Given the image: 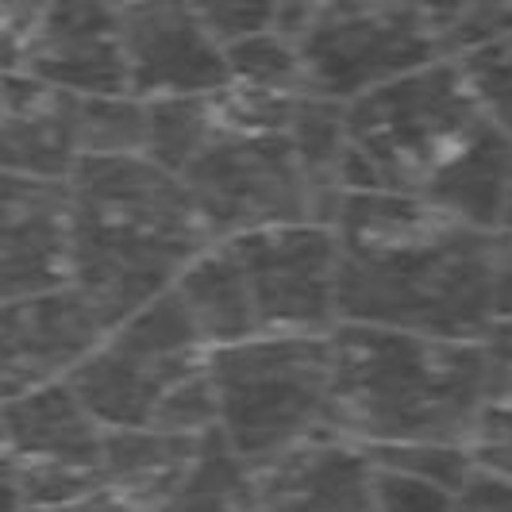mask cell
<instances>
[{
  "label": "cell",
  "mask_w": 512,
  "mask_h": 512,
  "mask_svg": "<svg viewBox=\"0 0 512 512\" xmlns=\"http://www.w3.org/2000/svg\"><path fill=\"white\" fill-rule=\"evenodd\" d=\"M339 235V324L482 339L497 320L493 235L447 220L412 193L347 189Z\"/></svg>",
  "instance_id": "obj_1"
},
{
  "label": "cell",
  "mask_w": 512,
  "mask_h": 512,
  "mask_svg": "<svg viewBox=\"0 0 512 512\" xmlns=\"http://www.w3.org/2000/svg\"><path fill=\"white\" fill-rule=\"evenodd\" d=\"M70 189V285L104 328L166 293L201 255L205 231L185 181L147 154H85Z\"/></svg>",
  "instance_id": "obj_2"
},
{
  "label": "cell",
  "mask_w": 512,
  "mask_h": 512,
  "mask_svg": "<svg viewBox=\"0 0 512 512\" xmlns=\"http://www.w3.org/2000/svg\"><path fill=\"white\" fill-rule=\"evenodd\" d=\"M486 405L478 339L335 324L328 428L359 447L470 443Z\"/></svg>",
  "instance_id": "obj_3"
},
{
  "label": "cell",
  "mask_w": 512,
  "mask_h": 512,
  "mask_svg": "<svg viewBox=\"0 0 512 512\" xmlns=\"http://www.w3.org/2000/svg\"><path fill=\"white\" fill-rule=\"evenodd\" d=\"M343 104V185L412 197L486 120L455 58H436Z\"/></svg>",
  "instance_id": "obj_4"
},
{
  "label": "cell",
  "mask_w": 512,
  "mask_h": 512,
  "mask_svg": "<svg viewBox=\"0 0 512 512\" xmlns=\"http://www.w3.org/2000/svg\"><path fill=\"white\" fill-rule=\"evenodd\" d=\"M220 432L251 470H266L332 432V332L274 335L208 351Z\"/></svg>",
  "instance_id": "obj_5"
},
{
  "label": "cell",
  "mask_w": 512,
  "mask_h": 512,
  "mask_svg": "<svg viewBox=\"0 0 512 512\" xmlns=\"http://www.w3.org/2000/svg\"><path fill=\"white\" fill-rule=\"evenodd\" d=\"M297 51L308 89L332 101L443 58L420 0H308Z\"/></svg>",
  "instance_id": "obj_6"
},
{
  "label": "cell",
  "mask_w": 512,
  "mask_h": 512,
  "mask_svg": "<svg viewBox=\"0 0 512 512\" xmlns=\"http://www.w3.org/2000/svg\"><path fill=\"white\" fill-rule=\"evenodd\" d=\"M181 181L212 243L247 231L316 220L308 178L285 135L220 131L189 162Z\"/></svg>",
  "instance_id": "obj_7"
},
{
  "label": "cell",
  "mask_w": 512,
  "mask_h": 512,
  "mask_svg": "<svg viewBox=\"0 0 512 512\" xmlns=\"http://www.w3.org/2000/svg\"><path fill=\"white\" fill-rule=\"evenodd\" d=\"M4 451L27 509H51L104 489V424L70 382L4 397Z\"/></svg>",
  "instance_id": "obj_8"
},
{
  "label": "cell",
  "mask_w": 512,
  "mask_h": 512,
  "mask_svg": "<svg viewBox=\"0 0 512 512\" xmlns=\"http://www.w3.org/2000/svg\"><path fill=\"white\" fill-rule=\"evenodd\" d=\"M274 335H328L339 324V235L332 224H282L224 239Z\"/></svg>",
  "instance_id": "obj_9"
},
{
  "label": "cell",
  "mask_w": 512,
  "mask_h": 512,
  "mask_svg": "<svg viewBox=\"0 0 512 512\" xmlns=\"http://www.w3.org/2000/svg\"><path fill=\"white\" fill-rule=\"evenodd\" d=\"M120 35L128 93L139 101L208 97L231 81L228 54L189 0H135L120 8Z\"/></svg>",
  "instance_id": "obj_10"
},
{
  "label": "cell",
  "mask_w": 512,
  "mask_h": 512,
  "mask_svg": "<svg viewBox=\"0 0 512 512\" xmlns=\"http://www.w3.org/2000/svg\"><path fill=\"white\" fill-rule=\"evenodd\" d=\"M101 316L74 285L0 305V397L66 382L104 339Z\"/></svg>",
  "instance_id": "obj_11"
},
{
  "label": "cell",
  "mask_w": 512,
  "mask_h": 512,
  "mask_svg": "<svg viewBox=\"0 0 512 512\" xmlns=\"http://www.w3.org/2000/svg\"><path fill=\"white\" fill-rule=\"evenodd\" d=\"M20 74L74 97L128 93L120 8L112 0H54L20 58Z\"/></svg>",
  "instance_id": "obj_12"
},
{
  "label": "cell",
  "mask_w": 512,
  "mask_h": 512,
  "mask_svg": "<svg viewBox=\"0 0 512 512\" xmlns=\"http://www.w3.org/2000/svg\"><path fill=\"white\" fill-rule=\"evenodd\" d=\"M70 282V189L0 170V305Z\"/></svg>",
  "instance_id": "obj_13"
},
{
  "label": "cell",
  "mask_w": 512,
  "mask_h": 512,
  "mask_svg": "<svg viewBox=\"0 0 512 512\" xmlns=\"http://www.w3.org/2000/svg\"><path fill=\"white\" fill-rule=\"evenodd\" d=\"M266 512H382L374 497V462L359 443L324 432L258 470Z\"/></svg>",
  "instance_id": "obj_14"
},
{
  "label": "cell",
  "mask_w": 512,
  "mask_h": 512,
  "mask_svg": "<svg viewBox=\"0 0 512 512\" xmlns=\"http://www.w3.org/2000/svg\"><path fill=\"white\" fill-rule=\"evenodd\" d=\"M74 93L39 77L4 70L0 89V170L39 181H66L74 174L77 147Z\"/></svg>",
  "instance_id": "obj_15"
},
{
  "label": "cell",
  "mask_w": 512,
  "mask_h": 512,
  "mask_svg": "<svg viewBox=\"0 0 512 512\" xmlns=\"http://www.w3.org/2000/svg\"><path fill=\"white\" fill-rule=\"evenodd\" d=\"M416 197L462 228L501 231L512 197V135L486 116Z\"/></svg>",
  "instance_id": "obj_16"
},
{
  "label": "cell",
  "mask_w": 512,
  "mask_h": 512,
  "mask_svg": "<svg viewBox=\"0 0 512 512\" xmlns=\"http://www.w3.org/2000/svg\"><path fill=\"white\" fill-rule=\"evenodd\" d=\"M174 289H178L185 312L193 316L208 351H220V347L262 335L243 266L231 255L224 239L208 243L201 255L189 258L174 278Z\"/></svg>",
  "instance_id": "obj_17"
},
{
  "label": "cell",
  "mask_w": 512,
  "mask_h": 512,
  "mask_svg": "<svg viewBox=\"0 0 512 512\" xmlns=\"http://www.w3.org/2000/svg\"><path fill=\"white\" fill-rule=\"evenodd\" d=\"M216 432V428H212ZM208 436V432H205ZM205 436H178L162 428H104V482L151 512L197 459Z\"/></svg>",
  "instance_id": "obj_18"
},
{
  "label": "cell",
  "mask_w": 512,
  "mask_h": 512,
  "mask_svg": "<svg viewBox=\"0 0 512 512\" xmlns=\"http://www.w3.org/2000/svg\"><path fill=\"white\" fill-rule=\"evenodd\" d=\"M285 139L293 143L297 162L305 170L312 201H316V220L332 224L339 201L347 193L343 185V158H347V104L320 97V93H301L293 104Z\"/></svg>",
  "instance_id": "obj_19"
},
{
  "label": "cell",
  "mask_w": 512,
  "mask_h": 512,
  "mask_svg": "<svg viewBox=\"0 0 512 512\" xmlns=\"http://www.w3.org/2000/svg\"><path fill=\"white\" fill-rule=\"evenodd\" d=\"M258 482L255 470L231 451L224 432H208L197 459L178 478L151 512H255Z\"/></svg>",
  "instance_id": "obj_20"
},
{
  "label": "cell",
  "mask_w": 512,
  "mask_h": 512,
  "mask_svg": "<svg viewBox=\"0 0 512 512\" xmlns=\"http://www.w3.org/2000/svg\"><path fill=\"white\" fill-rule=\"evenodd\" d=\"M216 135H220V120H216L212 93L208 97L147 101V147H143V154L178 178Z\"/></svg>",
  "instance_id": "obj_21"
},
{
  "label": "cell",
  "mask_w": 512,
  "mask_h": 512,
  "mask_svg": "<svg viewBox=\"0 0 512 512\" xmlns=\"http://www.w3.org/2000/svg\"><path fill=\"white\" fill-rule=\"evenodd\" d=\"M443 58H462L512 35V0H420Z\"/></svg>",
  "instance_id": "obj_22"
},
{
  "label": "cell",
  "mask_w": 512,
  "mask_h": 512,
  "mask_svg": "<svg viewBox=\"0 0 512 512\" xmlns=\"http://www.w3.org/2000/svg\"><path fill=\"white\" fill-rule=\"evenodd\" d=\"M77 147L85 154H143L147 147V101L131 93L81 97L77 101Z\"/></svg>",
  "instance_id": "obj_23"
},
{
  "label": "cell",
  "mask_w": 512,
  "mask_h": 512,
  "mask_svg": "<svg viewBox=\"0 0 512 512\" xmlns=\"http://www.w3.org/2000/svg\"><path fill=\"white\" fill-rule=\"evenodd\" d=\"M228 54V74L239 85L251 89H274V93H312L301 66L297 43H289L278 31H262L251 39H239L224 47Z\"/></svg>",
  "instance_id": "obj_24"
},
{
  "label": "cell",
  "mask_w": 512,
  "mask_h": 512,
  "mask_svg": "<svg viewBox=\"0 0 512 512\" xmlns=\"http://www.w3.org/2000/svg\"><path fill=\"white\" fill-rule=\"evenodd\" d=\"M362 451L378 466L405 470L412 478H428L455 493L474 474V455L462 443H385V447H362Z\"/></svg>",
  "instance_id": "obj_25"
},
{
  "label": "cell",
  "mask_w": 512,
  "mask_h": 512,
  "mask_svg": "<svg viewBox=\"0 0 512 512\" xmlns=\"http://www.w3.org/2000/svg\"><path fill=\"white\" fill-rule=\"evenodd\" d=\"M478 108L512 135V35L455 58Z\"/></svg>",
  "instance_id": "obj_26"
},
{
  "label": "cell",
  "mask_w": 512,
  "mask_h": 512,
  "mask_svg": "<svg viewBox=\"0 0 512 512\" xmlns=\"http://www.w3.org/2000/svg\"><path fill=\"white\" fill-rule=\"evenodd\" d=\"M147 428L178 432V436H205L212 428H220V405H216V385L208 374V362L166 389Z\"/></svg>",
  "instance_id": "obj_27"
},
{
  "label": "cell",
  "mask_w": 512,
  "mask_h": 512,
  "mask_svg": "<svg viewBox=\"0 0 512 512\" xmlns=\"http://www.w3.org/2000/svg\"><path fill=\"white\" fill-rule=\"evenodd\" d=\"M189 4L220 47L274 31L278 8H282V0H189Z\"/></svg>",
  "instance_id": "obj_28"
},
{
  "label": "cell",
  "mask_w": 512,
  "mask_h": 512,
  "mask_svg": "<svg viewBox=\"0 0 512 512\" xmlns=\"http://www.w3.org/2000/svg\"><path fill=\"white\" fill-rule=\"evenodd\" d=\"M374 462V459H370ZM374 497L382 512H455L459 493L447 486H436L428 478H412L405 470L378 466L374 462Z\"/></svg>",
  "instance_id": "obj_29"
},
{
  "label": "cell",
  "mask_w": 512,
  "mask_h": 512,
  "mask_svg": "<svg viewBox=\"0 0 512 512\" xmlns=\"http://www.w3.org/2000/svg\"><path fill=\"white\" fill-rule=\"evenodd\" d=\"M470 455L478 470L512 478V397L509 401H486L482 416L470 436Z\"/></svg>",
  "instance_id": "obj_30"
},
{
  "label": "cell",
  "mask_w": 512,
  "mask_h": 512,
  "mask_svg": "<svg viewBox=\"0 0 512 512\" xmlns=\"http://www.w3.org/2000/svg\"><path fill=\"white\" fill-rule=\"evenodd\" d=\"M54 0H0V70H20L27 43Z\"/></svg>",
  "instance_id": "obj_31"
},
{
  "label": "cell",
  "mask_w": 512,
  "mask_h": 512,
  "mask_svg": "<svg viewBox=\"0 0 512 512\" xmlns=\"http://www.w3.org/2000/svg\"><path fill=\"white\" fill-rule=\"evenodd\" d=\"M482 359H486V401L512 397V320H493L482 332Z\"/></svg>",
  "instance_id": "obj_32"
},
{
  "label": "cell",
  "mask_w": 512,
  "mask_h": 512,
  "mask_svg": "<svg viewBox=\"0 0 512 512\" xmlns=\"http://www.w3.org/2000/svg\"><path fill=\"white\" fill-rule=\"evenodd\" d=\"M455 512H512V478L478 470L459 489V509Z\"/></svg>",
  "instance_id": "obj_33"
},
{
  "label": "cell",
  "mask_w": 512,
  "mask_h": 512,
  "mask_svg": "<svg viewBox=\"0 0 512 512\" xmlns=\"http://www.w3.org/2000/svg\"><path fill=\"white\" fill-rule=\"evenodd\" d=\"M493 305L497 320H512V216H505L501 231L493 235Z\"/></svg>",
  "instance_id": "obj_34"
},
{
  "label": "cell",
  "mask_w": 512,
  "mask_h": 512,
  "mask_svg": "<svg viewBox=\"0 0 512 512\" xmlns=\"http://www.w3.org/2000/svg\"><path fill=\"white\" fill-rule=\"evenodd\" d=\"M24 512H143L135 509L128 497H120L112 486L97 489L89 497H77V501H66V505H51V509H24Z\"/></svg>",
  "instance_id": "obj_35"
},
{
  "label": "cell",
  "mask_w": 512,
  "mask_h": 512,
  "mask_svg": "<svg viewBox=\"0 0 512 512\" xmlns=\"http://www.w3.org/2000/svg\"><path fill=\"white\" fill-rule=\"evenodd\" d=\"M24 493L16 478V462L8 459V451H0V512H24Z\"/></svg>",
  "instance_id": "obj_36"
},
{
  "label": "cell",
  "mask_w": 512,
  "mask_h": 512,
  "mask_svg": "<svg viewBox=\"0 0 512 512\" xmlns=\"http://www.w3.org/2000/svg\"><path fill=\"white\" fill-rule=\"evenodd\" d=\"M0 451H4V397H0Z\"/></svg>",
  "instance_id": "obj_37"
},
{
  "label": "cell",
  "mask_w": 512,
  "mask_h": 512,
  "mask_svg": "<svg viewBox=\"0 0 512 512\" xmlns=\"http://www.w3.org/2000/svg\"><path fill=\"white\" fill-rule=\"evenodd\" d=\"M112 4H116V8H128V4H135V0H112Z\"/></svg>",
  "instance_id": "obj_38"
},
{
  "label": "cell",
  "mask_w": 512,
  "mask_h": 512,
  "mask_svg": "<svg viewBox=\"0 0 512 512\" xmlns=\"http://www.w3.org/2000/svg\"><path fill=\"white\" fill-rule=\"evenodd\" d=\"M0 89H4V70H0Z\"/></svg>",
  "instance_id": "obj_39"
},
{
  "label": "cell",
  "mask_w": 512,
  "mask_h": 512,
  "mask_svg": "<svg viewBox=\"0 0 512 512\" xmlns=\"http://www.w3.org/2000/svg\"><path fill=\"white\" fill-rule=\"evenodd\" d=\"M505 216H512V197H509V212H505Z\"/></svg>",
  "instance_id": "obj_40"
},
{
  "label": "cell",
  "mask_w": 512,
  "mask_h": 512,
  "mask_svg": "<svg viewBox=\"0 0 512 512\" xmlns=\"http://www.w3.org/2000/svg\"><path fill=\"white\" fill-rule=\"evenodd\" d=\"M255 512H266V509H262V505H258V509H255Z\"/></svg>",
  "instance_id": "obj_41"
}]
</instances>
